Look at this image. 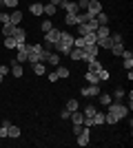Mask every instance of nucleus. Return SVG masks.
<instances>
[{"mask_svg":"<svg viewBox=\"0 0 133 148\" xmlns=\"http://www.w3.org/2000/svg\"><path fill=\"white\" fill-rule=\"evenodd\" d=\"M29 11H31V16H44V9H42V2H33L31 7H29Z\"/></svg>","mask_w":133,"mask_h":148,"instance_id":"15","label":"nucleus"},{"mask_svg":"<svg viewBox=\"0 0 133 148\" xmlns=\"http://www.w3.org/2000/svg\"><path fill=\"white\" fill-rule=\"evenodd\" d=\"M102 69H104V66H102V62L98 60V58H95V60H91V62H89V71H91V73H100Z\"/></svg>","mask_w":133,"mask_h":148,"instance_id":"14","label":"nucleus"},{"mask_svg":"<svg viewBox=\"0 0 133 148\" xmlns=\"http://www.w3.org/2000/svg\"><path fill=\"white\" fill-rule=\"evenodd\" d=\"M95 44H98V47H100V49H109V47H111V38H98V40H95Z\"/></svg>","mask_w":133,"mask_h":148,"instance_id":"22","label":"nucleus"},{"mask_svg":"<svg viewBox=\"0 0 133 148\" xmlns=\"http://www.w3.org/2000/svg\"><path fill=\"white\" fill-rule=\"evenodd\" d=\"M56 75H58V77H62V80H64V77H69V69H67V66H58Z\"/></svg>","mask_w":133,"mask_h":148,"instance_id":"31","label":"nucleus"},{"mask_svg":"<svg viewBox=\"0 0 133 148\" xmlns=\"http://www.w3.org/2000/svg\"><path fill=\"white\" fill-rule=\"evenodd\" d=\"M82 122H84V113H80V111L71 113V124H82Z\"/></svg>","mask_w":133,"mask_h":148,"instance_id":"21","label":"nucleus"},{"mask_svg":"<svg viewBox=\"0 0 133 148\" xmlns=\"http://www.w3.org/2000/svg\"><path fill=\"white\" fill-rule=\"evenodd\" d=\"M82 128H84V124H73V135H78Z\"/></svg>","mask_w":133,"mask_h":148,"instance_id":"44","label":"nucleus"},{"mask_svg":"<svg viewBox=\"0 0 133 148\" xmlns=\"http://www.w3.org/2000/svg\"><path fill=\"white\" fill-rule=\"evenodd\" d=\"M91 142V135H89V126H84L80 133H78V146H89Z\"/></svg>","mask_w":133,"mask_h":148,"instance_id":"8","label":"nucleus"},{"mask_svg":"<svg viewBox=\"0 0 133 148\" xmlns=\"http://www.w3.org/2000/svg\"><path fill=\"white\" fill-rule=\"evenodd\" d=\"M98 99H100V104H102V106H109V104H111V95H109V93H102V91H100Z\"/></svg>","mask_w":133,"mask_h":148,"instance_id":"24","label":"nucleus"},{"mask_svg":"<svg viewBox=\"0 0 133 148\" xmlns=\"http://www.w3.org/2000/svg\"><path fill=\"white\" fill-rule=\"evenodd\" d=\"M16 62H20V64H25L27 62V58H29V44H25V42H18V47H16Z\"/></svg>","mask_w":133,"mask_h":148,"instance_id":"4","label":"nucleus"},{"mask_svg":"<svg viewBox=\"0 0 133 148\" xmlns=\"http://www.w3.org/2000/svg\"><path fill=\"white\" fill-rule=\"evenodd\" d=\"M20 22H22V11H20V9H13V13H9V25L18 27Z\"/></svg>","mask_w":133,"mask_h":148,"instance_id":"11","label":"nucleus"},{"mask_svg":"<svg viewBox=\"0 0 133 148\" xmlns=\"http://www.w3.org/2000/svg\"><path fill=\"white\" fill-rule=\"evenodd\" d=\"M11 38H16V42H25V38H27V31L22 29V27H13V33H11Z\"/></svg>","mask_w":133,"mask_h":148,"instance_id":"12","label":"nucleus"},{"mask_svg":"<svg viewBox=\"0 0 133 148\" xmlns=\"http://www.w3.org/2000/svg\"><path fill=\"white\" fill-rule=\"evenodd\" d=\"M69 58L73 62H78V60H84V49L82 47H71V51H69Z\"/></svg>","mask_w":133,"mask_h":148,"instance_id":"10","label":"nucleus"},{"mask_svg":"<svg viewBox=\"0 0 133 148\" xmlns=\"http://www.w3.org/2000/svg\"><path fill=\"white\" fill-rule=\"evenodd\" d=\"M7 126H9V122H5L2 126H0V137H2V139L7 137Z\"/></svg>","mask_w":133,"mask_h":148,"instance_id":"39","label":"nucleus"},{"mask_svg":"<svg viewBox=\"0 0 133 148\" xmlns=\"http://www.w3.org/2000/svg\"><path fill=\"white\" fill-rule=\"evenodd\" d=\"M51 2H53V5H56V7H60V5H62V2H64V0H51Z\"/></svg>","mask_w":133,"mask_h":148,"instance_id":"47","label":"nucleus"},{"mask_svg":"<svg viewBox=\"0 0 133 148\" xmlns=\"http://www.w3.org/2000/svg\"><path fill=\"white\" fill-rule=\"evenodd\" d=\"M9 71H11V69H9V66H5V64L0 66V73H2V75H7V73H9Z\"/></svg>","mask_w":133,"mask_h":148,"instance_id":"45","label":"nucleus"},{"mask_svg":"<svg viewBox=\"0 0 133 148\" xmlns=\"http://www.w3.org/2000/svg\"><path fill=\"white\" fill-rule=\"evenodd\" d=\"M122 66L127 69V71H131L133 69V58H124V64H122Z\"/></svg>","mask_w":133,"mask_h":148,"instance_id":"37","label":"nucleus"},{"mask_svg":"<svg viewBox=\"0 0 133 148\" xmlns=\"http://www.w3.org/2000/svg\"><path fill=\"white\" fill-rule=\"evenodd\" d=\"M47 62L53 64V66H58V64H60V53H49V56H47Z\"/></svg>","mask_w":133,"mask_h":148,"instance_id":"25","label":"nucleus"},{"mask_svg":"<svg viewBox=\"0 0 133 148\" xmlns=\"http://www.w3.org/2000/svg\"><path fill=\"white\" fill-rule=\"evenodd\" d=\"M7 137H11V139L20 137V128H18V126H13V124H9V126H7Z\"/></svg>","mask_w":133,"mask_h":148,"instance_id":"17","label":"nucleus"},{"mask_svg":"<svg viewBox=\"0 0 133 148\" xmlns=\"http://www.w3.org/2000/svg\"><path fill=\"white\" fill-rule=\"evenodd\" d=\"M98 77H100V82H104V80H109V71H104V69H102L100 73H98Z\"/></svg>","mask_w":133,"mask_h":148,"instance_id":"40","label":"nucleus"},{"mask_svg":"<svg viewBox=\"0 0 133 148\" xmlns=\"http://www.w3.org/2000/svg\"><path fill=\"white\" fill-rule=\"evenodd\" d=\"M60 7H62L67 13H78V11H80V9H78V2H73V0H64Z\"/></svg>","mask_w":133,"mask_h":148,"instance_id":"13","label":"nucleus"},{"mask_svg":"<svg viewBox=\"0 0 133 148\" xmlns=\"http://www.w3.org/2000/svg\"><path fill=\"white\" fill-rule=\"evenodd\" d=\"M0 22H2V25H7V22H9V13H7V11L0 13Z\"/></svg>","mask_w":133,"mask_h":148,"instance_id":"42","label":"nucleus"},{"mask_svg":"<svg viewBox=\"0 0 133 148\" xmlns=\"http://www.w3.org/2000/svg\"><path fill=\"white\" fill-rule=\"evenodd\" d=\"M64 25H69V27L76 25V13H67L64 16Z\"/></svg>","mask_w":133,"mask_h":148,"instance_id":"33","label":"nucleus"},{"mask_svg":"<svg viewBox=\"0 0 133 148\" xmlns=\"http://www.w3.org/2000/svg\"><path fill=\"white\" fill-rule=\"evenodd\" d=\"M95 36H98V38H107V36H111V31H109V25H100L98 29H95Z\"/></svg>","mask_w":133,"mask_h":148,"instance_id":"19","label":"nucleus"},{"mask_svg":"<svg viewBox=\"0 0 133 148\" xmlns=\"http://www.w3.org/2000/svg\"><path fill=\"white\" fill-rule=\"evenodd\" d=\"M44 71H47V69H44L42 62H36V64H33V73L36 75H44Z\"/></svg>","mask_w":133,"mask_h":148,"instance_id":"29","label":"nucleus"},{"mask_svg":"<svg viewBox=\"0 0 133 148\" xmlns=\"http://www.w3.org/2000/svg\"><path fill=\"white\" fill-rule=\"evenodd\" d=\"M16 47H18V42H16V38L7 36V38H5V49H16Z\"/></svg>","mask_w":133,"mask_h":148,"instance_id":"26","label":"nucleus"},{"mask_svg":"<svg viewBox=\"0 0 133 148\" xmlns=\"http://www.w3.org/2000/svg\"><path fill=\"white\" fill-rule=\"evenodd\" d=\"M40 29H42L44 33H47V31H49V29H53V22H51L49 18H47V20H42V22H40Z\"/></svg>","mask_w":133,"mask_h":148,"instance_id":"32","label":"nucleus"},{"mask_svg":"<svg viewBox=\"0 0 133 148\" xmlns=\"http://www.w3.org/2000/svg\"><path fill=\"white\" fill-rule=\"evenodd\" d=\"M82 49H84V62L95 60V58H98V53H100V47H98V44H84Z\"/></svg>","mask_w":133,"mask_h":148,"instance_id":"5","label":"nucleus"},{"mask_svg":"<svg viewBox=\"0 0 133 148\" xmlns=\"http://www.w3.org/2000/svg\"><path fill=\"white\" fill-rule=\"evenodd\" d=\"M111 38V44H115V42H122V33H113V36H109Z\"/></svg>","mask_w":133,"mask_h":148,"instance_id":"38","label":"nucleus"},{"mask_svg":"<svg viewBox=\"0 0 133 148\" xmlns=\"http://www.w3.org/2000/svg\"><path fill=\"white\" fill-rule=\"evenodd\" d=\"M51 51H47L44 47H40V44H31L29 47V58H27V62H31V64H36V62H47V56H49Z\"/></svg>","mask_w":133,"mask_h":148,"instance_id":"1","label":"nucleus"},{"mask_svg":"<svg viewBox=\"0 0 133 148\" xmlns=\"http://www.w3.org/2000/svg\"><path fill=\"white\" fill-rule=\"evenodd\" d=\"M100 11H102V2L100 0H91V2L87 5V13L89 16H98Z\"/></svg>","mask_w":133,"mask_h":148,"instance_id":"9","label":"nucleus"},{"mask_svg":"<svg viewBox=\"0 0 133 148\" xmlns=\"http://www.w3.org/2000/svg\"><path fill=\"white\" fill-rule=\"evenodd\" d=\"M78 106H80V104H78V99H69V102H67V106H64V108H67V111H71V113H73V111H78Z\"/></svg>","mask_w":133,"mask_h":148,"instance_id":"30","label":"nucleus"},{"mask_svg":"<svg viewBox=\"0 0 133 148\" xmlns=\"http://www.w3.org/2000/svg\"><path fill=\"white\" fill-rule=\"evenodd\" d=\"M0 5L7 9H18V0H0Z\"/></svg>","mask_w":133,"mask_h":148,"instance_id":"27","label":"nucleus"},{"mask_svg":"<svg viewBox=\"0 0 133 148\" xmlns=\"http://www.w3.org/2000/svg\"><path fill=\"white\" fill-rule=\"evenodd\" d=\"M84 80H87L89 84H100V77H98V73H91V71H87V73H84Z\"/></svg>","mask_w":133,"mask_h":148,"instance_id":"20","label":"nucleus"},{"mask_svg":"<svg viewBox=\"0 0 133 148\" xmlns=\"http://www.w3.org/2000/svg\"><path fill=\"white\" fill-rule=\"evenodd\" d=\"M11 33H13V25H9V22H7V25H2V36H11Z\"/></svg>","mask_w":133,"mask_h":148,"instance_id":"34","label":"nucleus"},{"mask_svg":"<svg viewBox=\"0 0 133 148\" xmlns=\"http://www.w3.org/2000/svg\"><path fill=\"white\" fill-rule=\"evenodd\" d=\"M109 113H111V115L120 122L122 117H127V115H129V106L122 104L120 99H115V102H111V104H109Z\"/></svg>","mask_w":133,"mask_h":148,"instance_id":"3","label":"nucleus"},{"mask_svg":"<svg viewBox=\"0 0 133 148\" xmlns=\"http://www.w3.org/2000/svg\"><path fill=\"white\" fill-rule=\"evenodd\" d=\"M82 95L84 97H98V95H100V84H89V86H84Z\"/></svg>","mask_w":133,"mask_h":148,"instance_id":"7","label":"nucleus"},{"mask_svg":"<svg viewBox=\"0 0 133 148\" xmlns=\"http://www.w3.org/2000/svg\"><path fill=\"white\" fill-rule=\"evenodd\" d=\"M95 20H98V25H109V16L104 11H100L98 16H95Z\"/></svg>","mask_w":133,"mask_h":148,"instance_id":"28","label":"nucleus"},{"mask_svg":"<svg viewBox=\"0 0 133 148\" xmlns=\"http://www.w3.org/2000/svg\"><path fill=\"white\" fill-rule=\"evenodd\" d=\"M113 97H115V99H122V97H124V91H122V88H115Z\"/></svg>","mask_w":133,"mask_h":148,"instance_id":"43","label":"nucleus"},{"mask_svg":"<svg viewBox=\"0 0 133 148\" xmlns=\"http://www.w3.org/2000/svg\"><path fill=\"white\" fill-rule=\"evenodd\" d=\"M109 51H111V56H122V51H124V44L122 42H115L109 47Z\"/></svg>","mask_w":133,"mask_h":148,"instance_id":"16","label":"nucleus"},{"mask_svg":"<svg viewBox=\"0 0 133 148\" xmlns=\"http://www.w3.org/2000/svg\"><path fill=\"white\" fill-rule=\"evenodd\" d=\"M2 80H5V75H2V73H0V84H2Z\"/></svg>","mask_w":133,"mask_h":148,"instance_id":"48","label":"nucleus"},{"mask_svg":"<svg viewBox=\"0 0 133 148\" xmlns=\"http://www.w3.org/2000/svg\"><path fill=\"white\" fill-rule=\"evenodd\" d=\"M95 111H98L95 106H87V108H84V117H93V115H95Z\"/></svg>","mask_w":133,"mask_h":148,"instance_id":"36","label":"nucleus"},{"mask_svg":"<svg viewBox=\"0 0 133 148\" xmlns=\"http://www.w3.org/2000/svg\"><path fill=\"white\" fill-rule=\"evenodd\" d=\"M42 9H44V16H49V18H51V16H56L58 7L53 5V2H49V5H42Z\"/></svg>","mask_w":133,"mask_h":148,"instance_id":"23","label":"nucleus"},{"mask_svg":"<svg viewBox=\"0 0 133 148\" xmlns=\"http://www.w3.org/2000/svg\"><path fill=\"white\" fill-rule=\"evenodd\" d=\"M49 82H58V75L56 73H49Z\"/></svg>","mask_w":133,"mask_h":148,"instance_id":"46","label":"nucleus"},{"mask_svg":"<svg viewBox=\"0 0 133 148\" xmlns=\"http://www.w3.org/2000/svg\"><path fill=\"white\" fill-rule=\"evenodd\" d=\"M60 36H62V31L53 27V29H49V31H47V36H44V42H51V44H56L58 40H60Z\"/></svg>","mask_w":133,"mask_h":148,"instance_id":"6","label":"nucleus"},{"mask_svg":"<svg viewBox=\"0 0 133 148\" xmlns=\"http://www.w3.org/2000/svg\"><path fill=\"white\" fill-rule=\"evenodd\" d=\"M73 38L76 36H71V33H67V31H62V36H60V40H58L56 44H53V49H56V53H69L71 47H73Z\"/></svg>","mask_w":133,"mask_h":148,"instance_id":"2","label":"nucleus"},{"mask_svg":"<svg viewBox=\"0 0 133 148\" xmlns=\"http://www.w3.org/2000/svg\"><path fill=\"white\" fill-rule=\"evenodd\" d=\"M93 124H104V113H98V111H95V115H93Z\"/></svg>","mask_w":133,"mask_h":148,"instance_id":"35","label":"nucleus"},{"mask_svg":"<svg viewBox=\"0 0 133 148\" xmlns=\"http://www.w3.org/2000/svg\"><path fill=\"white\" fill-rule=\"evenodd\" d=\"M11 73L16 75V77H22V64L16 60H11Z\"/></svg>","mask_w":133,"mask_h":148,"instance_id":"18","label":"nucleus"},{"mask_svg":"<svg viewBox=\"0 0 133 148\" xmlns=\"http://www.w3.org/2000/svg\"><path fill=\"white\" fill-rule=\"evenodd\" d=\"M69 117H71V111L62 108V111H60V119H69Z\"/></svg>","mask_w":133,"mask_h":148,"instance_id":"41","label":"nucleus"}]
</instances>
